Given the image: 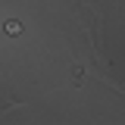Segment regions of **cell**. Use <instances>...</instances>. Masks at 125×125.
I'll list each match as a JSON object with an SVG mask.
<instances>
[{
	"instance_id": "cell-1",
	"label": "cell",
	"mask_w": 125,
	"mask_h": 125,
	"mask_svg": "<svg viewBox=\"0 0 125 125\" xmlns=\"http://www.w3.org/2000/svg\"><path fill=\"white\" fill-rule=\"evenodd\" d=\"M22 28H25V25H22V22H19V19H6V22H3V31H6V34H22Z\"/></svg>"
},
{
	"instance_id": "cell-2",
	"label": "cell",
	"mask_w": 125,
	"mask_h": 125,
	"mask_svg": "<svg viewBox=\"0 0 125 125\" xmlns=\"http://www.w3.org/2000/svg\"><path fill=\"white\" fill-rule=\"evenodd\" d=\"M69 78H72V84H81V81H84V66H81V62H75V66H72V72H69Z\"/></svg>"
}]
</instances>
